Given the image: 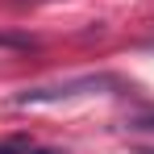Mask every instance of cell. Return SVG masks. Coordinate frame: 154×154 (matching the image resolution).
<instances>
[{
    "label": "cell",
    "instance_id": "obj_1",
    "mask_svg": "<svg viewBox=\"0 0 154 154\" xmlns=\"http://www.w3.org/2000/svg\"><path fill=\"white\" fill-rule=\"evenodd\" d=\"M104 83H112L108 75H83V79H67V83H50V88H25L13 104H50V100H67V96H83L96 92Z\"/></svg>",
    "mask_w": 154,
    "mask_h": 154
},
{
    "label": "cell",
    "instance_id": "obj_2",
    "mask_svg": "<svg viewBox=\"0 0 154 154\" xmlns=\"http://www.w3.org/2000/svg\"><path fill=\"white\" fill-rule=\"evenodd\" d=\"M38 42L25 38V33H0V50H33Z\"/></svg>",
    "mask_w": 154,
    "mask_h": 154
},
{
    "label": "cell",
    "instance_id": "obj_3",
    "mask_svg": "<svg viewBox=\"0 0 154 154\" xmlns=\"http://www.w3.org/2000/svg\"><path fill=\"white\" fill-rule=\"evenodd\" d=\"M0 154H29V137H21V133L17 137H4L0 142Z\"/></svg>",
    "mask_w": 154,
    "mask_h": 154
},
{
    "label": "cell",
    "instance_id": "obj_4",
    "mask_svg": "<svg viewBox=\"0 0 154 154\" xmlns=\"http://www.w3.org/2000/svg\"><path fill=\"white\" fill-rule=\"evenodd\" d=\"M33 154H63V150H33Z\"/></svg>",
    "mask_w": 154,
    "mask_h": 154
}]
</instances>
